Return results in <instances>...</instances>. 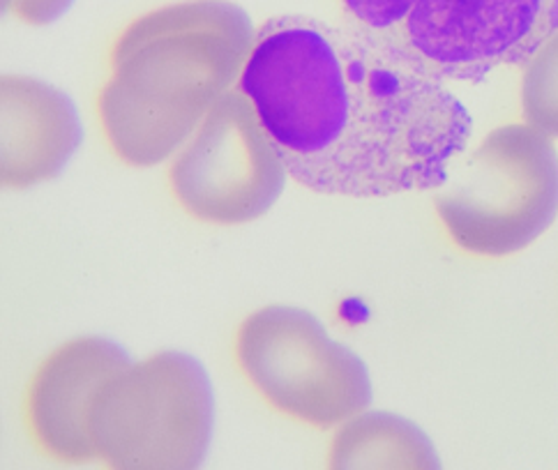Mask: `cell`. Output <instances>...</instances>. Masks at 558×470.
Segmentation results:
<instances>
[{
  "label": "cell",
  "instance_id": "2",
  "mask_svg": "<svg viewBox=\"0 0 558 470\" xmlns=\"http://www.w3.org/2000/svg\"><path fill=\"white\" fill-rule=\"evenodd\" d=\"M254 39L250 14L229 0H185L134 18L97 92L111 152L136 169L169 160L241 78Z\"/></svg>",
  "mask_w": 558,
  "mask_h": 470
},
{
  "label": "cell",
  "instance_id": "7",
  "mask_svg": "<svg viewBox=\"0 0 558 470\" xmlns=\"http://www.w3.org/2000/svg\"><path fill=\"white\" fill-rule=\"evenodd\" d=\"M289 169L250 97L229 90L178 150L169 187L190 218L238 226L266 214L284 191Z\"/></svg>",
  "mask_w": 558,
  "mask_h": 470
},
{
  "label": "cell",
  "instance_id": "5",
  "mask_svg": "<svg viewBox=\"0 0 558 470\" xmlns=\"http://www.w3.org/2000/svg\"><path fill=\"white\" fill-rule=\"evenodd\" d=\"M434 203L457 247L475 257H510L556 220L558 152L531 125L498 127L448 175Z\"/></svg>",
  "mask_w": 558,
  "mask_h": 470
},
{
  "label": "cell",
  "instance_id": "11",
  "mask_svg": "<svg viewBox=\"0 0 558 470\" xmlns=\"http://www.w3.org/2000/svg\"><path fill=\"white\" fill-rule=\"evenodd\" d=\"M522 107L531 127L558 139V30L529 58Z\"/></svg>",
  "mask_w": 558,
  "mask_h": 470
},
{
  "label": "cell",
  "instance_id": "12",
  "mask_svg": "<svg viewBox=\"0 0 558 470\" xmlns=\"http://www.w3.org/2000/svg\"><path fill=\"white\" fill-rule=\"evenodd\" d=\"M74 0H3V12L28 26H47L61 18Z\"/></svg>",
  "mask_w": 558,
  "mask_h": 470
},
{
  "label": "cell",
  "instance_id": "1",
  "mask_svg": "<svg viewBox=\"0 0 558 470\" xmlns=\"http://www.w3.org/2000/svg\"><path fill=\"white\" fill-rule=\"evenodd\" d=\"M238 90L291 178L330 196L441 187L473 129L441 78L310 16H272L256 30Z\"/></svg>",
  "mask_w": 558,
  "mask_h": 470
},
{
  "label": "cell",
  "instance_id": "3",
  "mask_svg": "<svg viewBox=\"0 0 558 470\" xmlns=\"http://www.w3.org/2000/svg\"><path fill=\"white\" fill-rule=\"evenodd\" d=\"M351 28L441 82L529 63L558 30V0H340Z\"/></svg>",
  "mask_w": 558,
  "mask_h": 470
},
{
  "label": "cell",
  "instance_id": "9",
  "mask_svg": "<svg viewBox=\"0 0 558 470\" xmlns=\"http://www.w3.org/2000/svg\"><path fill=\"white\" fill-rule=\"evenodd\" d=\"M3 157L0 181L5 189H28L61 175L84 141V127L70 97L35 76L5 74Z\"/></svg>",
  "mask_w": 558,
  "mask_h": 470
},
{
  "label": "cell",
  "instance_id": "10",
  "mask_svg": "<svg viewBox=\"0 0 558 470\" xmlns=\"http://www.w3.org/2000/svg\"><path fill=\"white\" fill-rule=\"evenodd\" d=\"M330 468H441L436 449L425 431L395 413H361L337 431Z\"/></svg>",
  "mask_w": 558,
  "mask_h": 470
},
{
  "label": "cell",
  "instance_id": "6",
  "mask_svg": "<svg viewBox=\"0 0 558 470\" xmlns=\"http://www.w3.org/2000/svg\"><path fill=\"white\" fill-rule=\"evenodd\" d=\"M233 360L256 395L293 422L332 429L372 406L367 364L301 307L252 311L235 330Z\"/></svg>",
  "mask_w": 558,
  "mask_h": 470
},
{
  "label": "cell",
  "instance_id": "8",
  "mask_svg": "<svg viewBox=\"0 0 558 470\" xmlns=\"http://www.w3.org/2000/svg\"><path fill=\"white\" fill-rule=\"evenodd\" d=\"M132 362L107 337H74L39 362L24 392L26 434L43 457L58 463L97 461L88 418L97 392Z\"/></svg>",
  "mask_w": 558,
  "mask_h": 470
},
{
  "label": "cell",
  "instance_id": "4",
  "mask_svg": "<svg viewBox=\"0 0 558 470\" xmlns=\"http://www.w3.org/2000/svg\"><path fill=\"white\" fill-rule=\"evenodd\" d=\"M213 426V383L183 350L132 360L97 392L88 418L97 461L118 470L198 468Z\"/></svg>",
  "mask_w": 558,
  "mask_h": 470
}]
</instances>
